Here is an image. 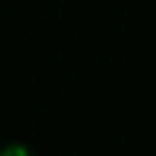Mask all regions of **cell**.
<instances>
[{
  "instance_id": "1",
  "label": "cell",
  "mask_w": 156,
  "mask_h": 156,
  "mask_svg": "<svg viewBox=\"0 0 156 156\" xmlns=\"http://www.w3.org/2000/svg\"><path fill=\"white\" fill-rule=\"evenodd\" d=\"M0 156H35V153L26 151L23 145H12V147H6V151H0Z\"/></svg>"
}]
</instances>
